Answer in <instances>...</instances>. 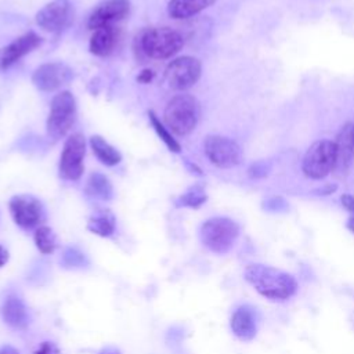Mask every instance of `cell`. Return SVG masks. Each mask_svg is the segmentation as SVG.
<instances>
[{
  "instance_id": "cell-11",
  "label": "cell",
  "mask_w": 354,
  "mask_h": 354,
  "mask_svg": "<svg viewBox=\"0 0 354 354\" xmlns=\"http://www.w3.org/2000/svg\"><path fill=\"white\" fill-rule=\"evenodd\" d=\"M73 19V7L69 0H51L36 14V24L46 32L59 33Z\"/></svg>"
},
{
  "instance_id": "cell-12",
  "label": "cell",
  "mask_w": 354,
  "mask_h": 354,
  "mask_svg": "<svg viewBox=\"0 0 354 354\" xmlns=\"http://www.w3.org/2000/svg\"><path fill=\"white\" fill-rule=\"evenodd\" d=\"M73 79V71L69 65L55 61L40 65L32 75L33 86L40 91H54L68 84Z\"/></svg>"
},
{
  "instance_id": "cell-35",
  "label": "cell",
  "mask_w": 354,
  "mask_h": 354,
  "mask_svg": "<svg viewBox=\"0 0 354 354\" xmlns=\"http://www.w3.org/2000/svg\"><path fill=\"white\" fill-rule=\"evenodd\" d=\"M346 227L354 234V216H350L348 218H347V223H346Z\"/></svg>"
},
{
  "instance_id": "cell-20",
  "label": "cell",
  "mask_w": 354,
  "mask_h": 354,
  "mask_svg": "<svg viewBox=\"0 0 354 354\" xmlns=\"http://www.w3.org/2000/svg\"><path fill=\"white\" fill-rule=\"evenodd\" d=\"M84 192L87 196L93 199H100V201H109L113 198L112 183L105 174L100 171H94L90 174L86 183Z\"/></svg>"
},
{
  "instance_id": "cell-8",
  "label": "cell",
  "mask_w": 354,
  "mask_h": 354,
  "mask_svg": "<svg viewBox=\"0 0 354 354\" xmlns=\"http://www.w3.org/2000/svg\"><path fill=\"white\" fill-rule=\"evenodd\" d=\"M86 153V140L82 133L69 136L62 148L59 159V176L65 180L76 181L82 177L84 166L83 158Z\"/></svg>"
},
{
  "instance_id": "cell-17",
  "label": "cell",
  "mask_w": 354,
  "mask_h": 354,
  "mask_svg": "<svg viewBox=\"0 0 354 354\" xmlns=\"http://www.w3.org/2000/svg\"><path fill=\"white\" fill-rule=\"evenodd\" d=\"M4 322L15 329H25L29 324V313L24 301L15 296L8 295L0 308Z\"/></svg>"
},
{
  "instance_id": "cell-10",
  "label": "cell",
  "mask_w": 354,
  "mask_h": 354,
  "mask_svg": "<svg viewBox=\"0 0 354 354\" xmlns=\"http://www.w3.org/2000/svg\"><path fill=\"white\" fill-rule=\"evenodd\" d=\"M205 153L207 159L217 167L230 169L236 166L241 162L242 152L239 145L224 136L210 134L205 138L203 142Z\"/></svg>"
},
{
  "instance_id": "cell-36",
  "label": "cell",
  "mask_w": 354,
  "mask_h": 354,
  "mask_svg": "<svg viewBox=\"0 0 354 354\" xmlns=\"http://www.w3.org/2000/svg\"><path fill=\"white\" fill-rule=\"evenodd\" d=\"M353 138H354V123H353Z\"/></svg>"
},
{
  "instance_id": "cell-13",
  "label": "cell",
  "mask_w": 354,
  "mask_h": 354,
  "mask_svg": "<svg viewBox=\"0 0 354 354\" xmlns=\"http://www.w3.org/2000/svg\"><path fill=\"white\" fill-rule=\"evenodd\" d=\"M129 12H130L129 0H104L90 14L87 26L91 30H94L102 26L113 25V22H118L126 18Z\"/></svg>"
},
{
  "instance_id": "cell-18",
  "label": "cell",
  "mask_w": 354,
  "mask_h": 354,
  "mask_svg": "<svg viewBox=\"0 0 354 354\" xmlns=\"http://www.w3.org/2000/svg\"><path fill=\"white\" fill-rule=\"evenodd\" d=\"M118 41V32L113 28V25L102 26L93 30V35L90 37V53L98 57H106L109 55Z\"/></svg>"
},
{
  "instance_id": "cell-6",
  "label": "cell",
  "mask_w": 354,
  "mask_h": 354,
  "mask_svg": "<svg viewBox=\"0 0 354 354\" xmlns=\"http://www.w3.org/2000/svg\"><path fill=\"white\" fill-rule=\"evenodd\" d=\"M336 145L330 140H319L308 147L304 153L301 169L303 173L313 178L321 180L335 170Z\"/></svg>"
},
{
  "instance_id": "cell-14",
  "label": "cell",
  "mask_w": 354,
  "mask_h": 354,
  "mask_svg": "<svg viewBox=\"0 0 354 354\" xmlns=\"http://www.w3.org/2000/svg\"><path fill=\"white\" fill-rule=\"evenodd\" d=\"M43 39L33 30H29L15 40H12L8 46H6L0 55V69H7L19 61L22 57L29 54L32 50L41 44Z\"/></svg>"
},
{
  "instance_id": "cell-28",
  "label": "cell",
  "mask_w": 354,
  "mask_h": 354,
  "mask_svg": "<svg viewBox=\"0 0 354 354\" xmlns=\"http://www.w3.org/2000/svg\"><path fill=\"white\" fill-rule=\"evenodd\" d=\"M267 165L264 162H259V163H254L250 166L249 169V176L252 178H259V177H264L267 174Z\"/></svg>"
},
{
  "instance_id": "cell-19",
  "label": "cell",
  "mask_w": 354,
  "mask_h": 354,
  "mask_svg": "<svg viewBox=\"0 0 354 354\" xmlns=\"http://www.w3.org/2000/svg\"><path fill=\"white\" fill-rule=\"evenodd\" d=\"M216 0H170L167 12L174 19H185L214 4Z\"/></svg>"
},
{
  "instance_id": "cell-26",
  "label": "cell",
  "mask_w": 354,
  "mask_h": 354,
  "mask_svg": "<svg viewBox=\"0 0 354 354\" xmlns=\"http://www.w3.org/2000/svg\"><path fill=\"white\" fill-rule=\"evenodd\" d=\"M61 264L66 268H80L87 266L88 260L82 250L75 246H69L64 250L61 256Z\"/></svg>"
},
{
  "instance_id": "cell-7",
  "label": "cell",
  "mask_w": 354,
  "mask_h": 354,
  "mask_svg": "<svg viewBox=\"0 0 354 354\" xmlns=\"http://www.w3.org/2000/svg\"><path fill=\"white\" fill-rule=\"evenodd\" d=\"M202 64L198 58L183 55L173 59L165 69V80L173 90L184 91L191 88L201 77Z\"/></svg>"
},
{
  "instance_id": "cell-32",
  "label": "cell",
  "mask_w": 354,
  "mask_h": 354,
  "mask_svg": "<svg viewBox=\"0 0 354 354\" xmlns=\"http://www.w3.org/2000/svg\"><path fill=\"white\" fill-rule=\"evenodd\" d=\"M0 354H21V353L11 346H3L0 347Z\"/></svg>"
},
{
  "instance_id": "cell-5",
  "label": "cell",
  "mask_w": 354,
  "mask_h": 354,
  "mask_svg": "<svg viewBox=\"0 0 354 354\" xmlns=\"http://www.w3.org/2000/svg\"><path fill=\"white\" fill-rule=\"evenodd\" d=\"M76 119V100L71 91L55 94L50 104V112L46 122L47 136L51 141L62 138L73 126Z\"/></svg>"
},
{
  "instance_id": "cell-23",
  "label": "cell",
  "mask_w": 354,
  "mask_h": 354,
  "mask_svg": "<svg viewBox=\"0 0 354 354\" xmlns=\"http://www.w3.org/2000/svg\"><path fill=\"white\" fill-rule=\"evenodd\" d=\"M207 201L206 191L202 185L196 184L189 187L184 194H181L178 198L174 199V205L177 207H191L198 209Z\"/></svg>"
},
{
  "instance_id": "cell-30",
  "label": "cell",
  "mask_w": 354,
  "mask_h": 354,
  "mask_svg": "<svg viewBox=\"0 0 354 354\" xmlns=\"http://www.w3.org/2000/svg\"><path fill=\"white\" fill-rule=\"evenodd\" d=\"M153 76H155L153 71H151V69H144V71H141V72L138 73L137 82L145 84V83H149V82L153 79Z\"/></svg>"
},
{
  "instance_id": "cell-33",
  "label": "cell",
  "mask_w": 354,
  "mask_h": 354,
  "mask_svg": "<svg viewBox=\"0 0 354 354\" xmlns=\"http://www.w3.org/2000/svg\"><path fill=\"white\" fill-rule=\"evenodd\" d=\"M335 189H336V185H326V187H324V188H319L318 192L326 195V194H332Z\"/></svg>"
},
{
  "instance_id": "cell-3",
  "label": "cell",
  "mask_w": 354,
  "mask_h": 354,
  "mask_svg": "<svg viewBox=\"0 0 354 354\" xmlns=\"http://www.w3.org/2000/svg\"><path fill=\"white\" fill-rule=\"evenodd\" d=\"M140 50L149 58L166 59L177 54L184 46L180 32L169 26L145 29L138 39Z\"/></svg>"
},
{
  "instance_id": "cell-25",
  "label": "cell",
  "mask_w": 354,
  "mask_h": 354,
  "mask_svg": "<svg viewBox=\"0 0 354 354\" xmlns=\"http://www.w3.org/2000/svg\"><path fill=\"white\" fill-rule=\"evenodd\" d=\"M35 243L41 253H44V254L53 253L57 246V239H55L54 231L47 225L37 227L35 231Z\"/></svg>"
},
{
  "instance_id": "cell-4",
  "label": "cell",
  "mask_w": 354,
  "mask_h": 354,
  "mask_svg": "<svg viewBox=\"0 0 354 354\" xmlns=\"http://www.w3.org/2000/svg\"><path fill=\"white\" fill-rule=\"evenodd\" d=\"M201 241L212 252L227 253L239 235V225L230 217H212L201 227Z\"/></svg>"
},
{
  "instance_id": "cell-24",
  "label": "cell",
  "mask_w": 354,
  "mask_h": 354,
  "mask_svg": "<svg viewBox=\"0 0 354 354\" xmlns=\"http://www.w3.org/2000/svg\"><path fill=\"white\" fill-rule=\"evenodd\" d=\"M148 119H149V123H151V126L153 127L155 133H156L158 137L165 142V145H166L171 152L178 153V152L181 151V145H180L178 141L173 137L171 131L165 126V123L160 122V119L155 115L153 111H149V112H148Z\"/></svg>"
},
{
  "instance_id": "cell-34",
  "label": "cell",
  "mask_w": 354,
  "mask_h": 354,
  "mask_svg": "<svg viewBox=\"0 0 354 354\" xmlns=\"http://www.w3.org/2000/svg\"><path fill=\"white\" fill-rule=\"evenodd\" d=\"M100 354H120V351L115 347H105L100 351Z\"/></svg>"
},
{
  "instance_id": "cell-29",
  "label": "cell",
  "mask_w": 354,
  "mask_h": 354,
  "mask_svg": "<svg viewBox=\"0 0 354 354\" xmlns=\"http://www.w3.org/2000/svg\"><path fill=\"white\" fill-rule=\"evenodd\" d=\"M340 202L346 210H348L354 216V196L350 194H343L340 196Z\"/></svg>"
},
{
  "instance_id": "cell-31",
  "label": "cell",
  "mask_w": 354,
  "mask_h": 354,
  "mask_svg": "<svg viewBox=\"0 0 354 354\" xmlns=\"http://www.w3.org/2000/svg\"><path fill=\"white\" fill-rule=\"evenodd\" d=\"M8 261V252L6 248L0 245V267H3Z\"/></svg>"
},
{
  "instance_id": "cell-22",
  "label": "cell",
  "mask_w": 354,
  "mask_h": 354,
  "mask_svg": "<svg viewBox=\"0 0 354 354\" xmlns=\"http://www.w3.org/2000/svg\"><path fill=\"white\" fill-rule=\"evenodd\" d=\"M116 220L109 210H101L93 214L87 221V230L95 235L108 238L115 232Z\"/></svg>"
},
{
  "instance_id": "cell-21",
  "label": "cell",
  "mask_w": 354,
  "mask_h": 354,
  "mask_svg": "<svg viewBox=\"0 0 354 354\" xmlns=\"http://www.w3.org/2000/svg\"><path fill=\"white\" fill-rule=\"evenodd\" d=\"M90 147L97 159L105 166H116L122 160V153L101 136H91Z\"/></svg>"
},
{
  "instance_id": "cell-9",
  "label": "cell",
  "mask_w": 354,
  "mask_h": 354,
  "mask_svg": "<svg viewBox=\"0 0 354 354\" xmlns=\"http://www.w3.org/2000/svg\"><path fill=\"white\" fill-rule=\"evenodd\" d=\"M8 207L15 224L24 230H32L46 218L43 203L29 194L14 195L8 202Z\"/></svg>"
},
{
  "instance_id": "cell-27",
  "label": "cell",
  "mask_w": 354,
  "mask_h": 354,
  "mask_svg": "<svg viewBox=\"0 0 354 354\" xmlns=\"http://www.w3.org/2000/svg\"><path fill=\"white\" fill-rule=\"evenodd\" d=\"M33 354H61L58 347L51 342H41Z\"/></svg>"
},
{
  "instance_id": "cell-15",
  "label": "cell",
  "mask_w": 354,
  "mask_h": 354,
  "mask_svg": "<svg viewBox=\"0 0 354 354\" xmlns=\"http://www.w3.org/2000/svg\"><path fill=\"white\" fill-rule=\"evenodd\" d=\"M232 333L242 342L252 340L257 333V318L256 313L249 306L238 307L230 321Z\"/></svg>"
},
{
  "instance_id": "cell-2",
  "label": "cell",
  "mask_w": 354,
  "mask_h": 354,
  "mask_svg": "<svg viewBox=\"0 0 354 354\" xmlns=\"http://www.w3.org/2000/svg\"><path fill=\"white\" fill-rule=\"evenodd\" d=\"M201 105L191 94H177L166 105L163 112L165 126L176 136L189 134L198 124Z\"/></svg>"
},
{
  "instance_id": "cell-1",
  "label": "cell",
  "mask_w": 354,
  "mask_h": 354,
  "mask_svg": "<svg viewBox=\"0 0 354 354\" xmlns=\"http://www.w3.org/2000/svg\"><path fill=\"white\" fill-rule=\"evenodd\" d=\"M243 277L259 295L268 300L283 301L297 292L296 279L290 274L271 266L249 264L243 271Z\"/></svg>"
},
{
  "instance_id": "cell-16",
  "label": "cell",
  "mask_w": 354,
  "mask_h": 354,
  "mask_svg": "<svg viewBox=\"0 0 354 354\" xmlns=\"http://www.w3.org/2000/svg\"><path fill=\"white\" fill-rule=\"evenodd\" d=\"M335 145H336V165L333 171L343 174L348 170L354 156L353 123H346L344 126H342L335 140Z\"/></svg>"
}]
</instances>
